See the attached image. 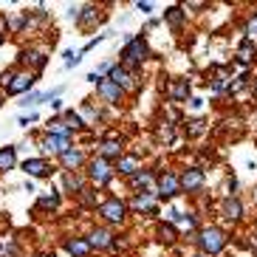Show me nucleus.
I'll return each mask as SVG.
<instances>
[{"instance_id": "obj_1", "label": "nucleus", "mask_w": 257, "mask_h": 257, "mask_svg": "<svg viewBox=\"0 0 257 257\" xmlns=\"http://www.w3.org/2000/svg\"><path fill=\"white\" fill-rule=\"evenodd\" d=\"M201 249H204V254H215V251H220L223 246H226V234L220 232V229H206V232H201Z\"/></svg>"}, {"instance_id": "obj_2", "label": "nucleus", "mask_w": 257, "mask_h": 257, "mask_svg": "<svg viewBox=\"0 0 257 257\" xmlns=\"http://www.w3.org/2000/svg\"><path fill=\"white\" fill-rule=\"evenodd\" d=\"M110 175H113V170H110V164H107L105 159H96V161H91V178L99 184V187L110 181Z\"/></svg>"}, {"instance_id": "obj_3", "label": "nucleus", "mask_w": 257, "mask_h": 257, "mask_svg": "<svg viewBox=\"0 0 257 257\" xmlns=\"http://www.w3.org/2000/svg\"><path fill=\"white\" fill-rule=\"evenodd\" d=\"M91 79L99 85V93H102L107 102H119V99H121V91L110 82V79H102V76H96V74H91Z\"/></svg>"}, {"instance_id": "obj_4", "label": "nucleus", "mask_w": 257, "mask_h": 257, "mask_svg": "<svg viewBox=\"0 0 257 257\" xmlns=\"http://www.w3.org/2000/svg\"><path fill=\"white\" fill-rule=\"evenodd\" d=\"M147 57V46H144V40H130V46L124 48V60L127 62H142Z\"/></svg>"}, {"instance_id": "obj_5", "label": "nucleus", "mask_w": 257, "mask_h": 257, "mask_svg": "<svg viewBox=\"0 0 257 257\" xmlns=\"http://www.w3.org/2000/svg\"><path fill=\"white\" fill-rule=\"evenodd\" d=\"M99 212H102L107 220H113V223H116V220L124 218V204H119L116 198H110V201H105V204L99 206Z\"/></svg>"}, {"instance_id": "obj_6", "label": "nucleus", "mask_w": 257, "mask_h": 257, "mask_svg": "<svg viewBox=\"0 0 257 257\" xmlns=\"http://www.w3.org/2000/svg\"><path fill=\"white\" fill-rule=\"evenodd\" d=\"M201 184H204V173L201 170H187L178 187H184L187 192H195V189H201Z\"/></svg>"}, {"instance_id": "obj_7", "label": "nucleus", "mask_w": 257, "mask_h": 257, "mask_svg": "<svg viewBox=\"0 0 257 257\" xmlns=\"http://www.w3.org/2000/svg\"><path fill=\"white\" fill-rule=\"evenodd\" d=\"M31 82H34V76H31V74H17V76H12V82H9V93H23V91H29Z\"/></svg>"}, {"instance_id": "obj_8", "label": "nucleus", "mask_w": 257, "mask_h": 257, "mask_svg": "<svg viewBox=\"0 0 257 257\" xmlns=\"http://www.w3.org/2000/svg\"><path fill=\"white\" fill-rule=\"evenodd\" d=\"M159 189H161V195H175L178 192V178L173 173H164L159 181Z\"/></svg>"}, {"instance_id": "obj_9", "label": "nucleus", "mask_w": 257, "mask_h": 257, "mask_svg": "<svg viewBox=\"0 0 257 257\" xmlns=\"http://www.w3.org/2000/svg\"><path fill=\"white\" fill-rule=\"evenodd\" d=\"M23 170H26L29 175H37V178H40V175H48V173H51V167H48L46 161H40V159L26 161V164H23Z\"/></svg>"}, {"instance_id": "obj_10", "label": "nucleus", "mask_w": 257, "mask_h": 257, "mask_svg": "<svg viewBox=\"0 0 257 257\" xmlns=\"http://www.w3.org/2000/svg\"><path fill=\"white\" fill-rule=\"evenodd\" d=\"M43 147H46L48 153H65L68 150V139H62V136H48L46 142H43Z\"/></svg>"}, {"instance_id": "obj_11", "label": "nucleus", "mask_w": 257, "mask_h": 257, "mask_svg": "<svg viewBox=\"0 0 257 257\" xmlns=\"http://www.w3.org/2000/svg\"><path fill=\"white\" fill-rule=\"evenodd\" d=\"M113 243V237H110V232H105V229H96V232L91 234V240H88V246H96V249H105V246H110Z\"/></svg>"}, {"instance_id": "obj_12", "label": "nucleus", "mask_w": 257, "mask_h": 257, "mask_svg": "<svg viewBox=\"0 0 257 257\" xmlns=\"http://www.w3.org/2000/svg\"><path fill=\"white\" fill-rule=\"evenodd\" d=\"M167 93H170L175 102H178V99H187L189 96V85L187 82H170L167 85Z\"/></svg>"}, {"instance_id": "obj_13", "label": "nucleus", "mask_w": 257, "mask_h": 257, "mask_svg": "<svg viewBox=\"0 0 257 257\" xmlns=\"http://www.w3.org/2000/svg\"><path fill=\"white\" fill-rule=\"evenodd\" d=\"M68 251L74 257H85L88 251H91V246H88V240H79V237H74V240H68Z\"/></svg>"}, {"instance_id": "obj_14", "label": "nucleus", "mask_w": 257, "mask_h": 257, "mask_svg": "<svg viewBox=\"0 0 257 257\" xmlns=\"http://www.w3.org/2000/svg\"><path fill=\"white\" fill-rule=\"evenodd\" d=\"M110 82H113L116 88H119V85H130L127 71H124V68H119V65H116V68H110Z\"/></svg>"}, {"instance_id": "obj_15", "label": "nucleus", "mask_w": 257, "mask_h": 257, "mask_svg": "<svg viewBox=\"0 0 257 257\" xmlns=\"http://www.w3.org/2000/svg\"><path fill=\"white\" fill-rule=\"evenodd\" d=\"M15 167V147L0 150V170H12Z\"/></svg>"}, {"instance_id": "obj_16", "label": "nucleus", "mask_w": 257, "mask_h": 257, "mask_svg": "<svg viewBox=\"0 0 257 257\" xmlns=\"http://www.w3.org/2000/svg\"><path fill=\"white\" fill-rule=\"evenodd\" d=\"M48 130H54V136H62V139H68V133H71V127H68V124H65L62 119L48 121Z\"/></svg>"}, {"instance_id": "obj_17", "label": "nucleus", "mask_w": 257, "mask_h": 257, "mask_svg": "<svg viewBox=\"0 0 257 257\" xmlns=\"http://www.w3.org/2000/svg\"><path fill=\"white\" fill-rule=\"evenodd\" d=\"M62 164H65V167H79V164H82V153L65 150V153H62Z\"/></svg>"}, {"instance_id": "obj_18", "label": "nucleus", "mask_w": 257, "mask_h": 257, "mask_svg": "<svg viewBox=\"0 0 257 257\" xmlns=\"http://www.w3.org/2000/svg\"><path fill=\"white\" fill-rule=\"evenodd\" d=\"M119 153H121V144L113 142V139L102 144V156H107V159H113V156H119Z\"/></svg>"}, {"instance_id": "obj_19", "label": "nucleus", "mask_w": 257, "mask_h": 257, "mask_svg": "<svg viewBox=\"0 0 257 257\" xmlns=\"http://www.w3.org/2000/svg\"><path fill=\"white\" fill-rule=\"evenodd\" d=\"M20 60H23V62H31V65H34L37 71L43 68V65H46V57H43V54H23Z\"/></svg>"}, {"instance_id": "obj_20", "label": "nucleus", "mask_w": 257, "mask_h": 257, "mask_svg": "<svg viewBox=\"0 0 257 257\" xmlns=\"http://www.w3.org/2000/svg\"><path fill=\"white\" fill-rule=\"evenodd\" d=\"M133 170H136V159H133V156H127V159H121L119 161V173H133Z\"/></svg>"}, {"instance_id": "obj_21", "label": "nucleus", "mask_w": 257, "mask_h": 257, "mask_svg": "<svg viewBox=\"0 0 257 257\" xmlns=\"http://www.w3.org/2000/svg\"><path fill=\"white\" fill-rule=\"evenodd\" d=\"M133 206H136V209H153V198L150 195H139L136 201H133Z\"/></svg>"}, {"instance_id": "obj_22", "label": "nucleus", "mask_w": 257, "mask_h": 257, "mask_svg": "<svg viewBox=\"0 0 257 257\" xmlns=\"http://www.w3.org/2000/svg\"><path fill=\"white\" fill-rule=\"evenodd\" d=\"M167 20H170V26H181V20H184L181 9H170V12H167Z\"/></svg>"}, {"instance_id": "obj_23", "label": "nucleus", "mask_w": 257, "mask_h": 257, "mask_svg": "<svg viewBox=\"0 0 257 257\" xmlns=\"http://www.w3.org/2000/svg\"><path fill=\"white\" fill-rule=\"evenodd\" d=\"M60 204V195H48V198H40V209H54Z\"/></svg>"}, {"instance_id": "obj_24", "label": "nucleus", "mask_w": 257, "mask_h": 257, "mask_svg": "<svg viewBox=\"0 0 257 257\" xmlns=\"http://www.w3.org/2000/svg\"><path fill=\"white\" fill-rule=\"evenodd\" d=\"M226 218H240V204L237 201H229L226 204Z\"/></svg>"}, {"instance_id": "obj_25", "label": "nucleus", "mask_w": 257, "mask_h": 257, "mask_svg": "<svg viewBox=\"0 0 257 257\" xmlns=\"http://www.w3.org/2000/svg\"><path fill=\"white\" fill-rule=\"evenodd\" d=\"M161 240H167V243L175 240V229L173 226H161Z\"/></svg>"}, {"instance_id": "obj_26", "label": "nucleus", "mask_w": 257, "mask_h": 257, "mask_svg": "<svg viewBox=\"0 0 257 257\" xmlns=\"http://www.w3.org/2000/svg\"><path fill=\"white\" fill-rule=\"evenodd\" d=\"M65 121H71L68 127H79V124H82V119H79V116H76L74 110H68V113H65Z\"/></svg>"}, {"instance_id": "obj_27", "label": "nucleus", "mask_w": 257, "mask_h": 257, "mask_svg": "<svg viewBox=\"0 0 257 257\" xmlns=\"http://www.w3.org/2000/svg\"><path fill=\"white\" fill-rule=\"evenodd\" d=\"M65 187L68 189H82V181H79L76 175H68V178H65Z\"/></svg>"}, {"instance_id": "obj_28", "label": "nucleus", "mask_w": 257, "mask_h": 257, "mask_svg": "<svg viewBox=\"0 0 257 257\" xmlns=\"http://www.w3.org/2000/svg\"><path fill=\"white\" fill-rule=\"evenodd\" d=\"M136 184H139V187H150V175H147V173L136 175Z\"/></svg>"}, {"instance_id": "obj_29", "label": "nucleus", "mask_w": 257, "mask_h": 257, "mask_svg": "<svg viewBox=\"0 0 257 257\" xmlns=\"http://www.w3.org/2000/svg\"><path fill=\"white\" fill-rule=\"evenodd\" d=\"M204 130V121H192V127H189V133H201Z\"/></svg>"}, {"instance_id": "obj_30", "label": "nucleus", "mask_w": 257, "mask_h": 257, "mask_svg": "<svg viewBox=\"0 0 257 257\" xmlns=\"http://www.w3.org/2000/svg\"><path fill=\"white\" fill-rule=\"evenodd\" d=\"M249 37H251V40H254V37H257V20H254V23H251V26H249Z\"/></svg>"}, {"instance_id": "obj_31", "label": "nucleus", "mask_w": 257, "mask_h": 257, "mask_svg": "<svg viewBox=\"0 0 257 257\" xmlns=\"http://www.w3.org/2000/svg\"><path fill=\"white\" fill-rule=\"evenodd\" d=\"M195 257H206V254H195Z\"/></svg>"}, {"instance_id": "obj_32", "label": "nucleus", "mask_w": 257, "mask_h": 257, "mask_svg": "<svg viewBox=\"0 0 257 257\" xmlns=\"http://www.w3.org/2000/svg\"><path fill=\"white\" fill-rule=\"evenodd\" d=\"M254 91H257V85H254Z\"/></svg>"}, {"instance_id": "obj_33", "label": "nucleus", "mask_w": 257, "mask_h": 257, "mask_svg": "<svg viewBox=\"0 0 257 257\" xmlns=\"http://www.w3.org/2000/svg\"><path fill=\"white\" fill-rule=\"evenodd\" d=\"M46 257H48V254H46ZM51 257H54V254H51Z\"/></svg>"}]
</instances>
